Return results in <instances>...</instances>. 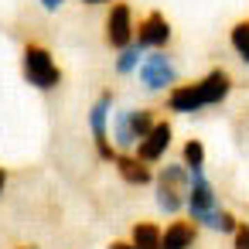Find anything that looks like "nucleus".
I'll return each instance as SVG.
<instances>
[{
    "instance_id": "0eeeda50",
    "label": "nucleus",
    "mask_w": 249,
    "mask_h": 249,
    "mask_svg": "<svg viewBox=\"0 0 249 249\" xmlns=\"http://www.w3.org/2000/svg\"><path fill=\"white\" fill-rule=\"evenodd\" d=\"M167 41H171V24H167V18L164 14H147L143 21H140V28H137V45L147 52H154V48H167Z\"/></svg>"
},
{
    "instance_id": "dca6fc26",
    "label": "nucleus",
    "mask_w": 249,
    "mask_h": 249,
    "mask_svg": "<svg viewBox=\"0 0 249 249\" xmlns=\"http://www.w3.org/2000/svg\"><path fill=\"white\" fill-rule=\"evenodd\" d=\"M201 164H205V147H201L198 140H188V143H184V167H188V171H198Z\"/></svg>"
},
{
    "instance_id": "423d86ee",
    "label": "nucleus",
    "mask_w": 249,
    "mask_h": 249,
    "mask_svg": "<svg viewBox=\"0 0 249 249\" xmlns=\"http://www.w3.org/2000/svg\"><path fill=\"white\" fill-rule=\"evenodd\" d=\"M133 41V21H130V7L126 4H113L109 18H106V45L109 48H126Z\"/></svg>"
},
{
    "instance_id": "f03ea898",
    "label": "nucleus",
    "mask_w": 249,
    "mask_h": 249,
    "mask_svg": "<svg viewBox=\"0 0 249 249\" xmlns=\"http://www.w3.org/2000/svg\"><path fill=\"white\" fill-rule=\"evenodd\" d=\"M188 208H191V218H198V222H205V225H218V201H215V191H212V184L205 181V174H201V167L198 171H191V184H188Z\"/></svg>"
},
{
    "instance_id": "4be33fe9",
    "label": "nucleus",
    "mask_w": 249,
    "mask_h": 249,
    "mask_svg": "<svg viewBox=\"0 0 249 249\" xmlns=\"http://www.w3.org/2000/svg\"><path fill=\"white\" fill-rule=\"evenodd\" d=\"M86 4H109V0H86Z\"/></svg>"
},
{
    "instance_id": "39448f33",
    "label": "nucleus",
    "mask_w": 249,
    "mask_h": 249,
    "mask_svg": "<svg viewBox=\"0 0 249 249\" xmlns=\"http://www.w3.org/2000/svg\"><path fill=\"white\" fill-rule=\"evenodd\" d=\"M109 106H113V92L106 89L99 99H96V106H92V113H89V123H92V137H96V150H99V157L103 160H116V150L109 147V133H106V116H109Z\"/></svg>"
},
{
    "instance_id": "aec40b11",
    "label": "nucleus",
    "mask_w": 249,
    "mask_h": 249,
    "mask_svg": "<svg viewBox=\"0 0 249 249\" xmlns=\"http://www.w3.org/2000/svg\"><path fill=\"white\" fill-rule=\"evenodd\" d=\"M109 249H137V246H133V242H113Z\"/></svg>"
},
{
    "instance_id": "6e6552de",
    "label": "nucleus",
    "mask_w": 249,
    "mask_h": 249,
    "mask_svg": "<svg viewBox=\"0 0 249 249\" xmlns=\"http://www.w3.org/2000/svg\"><path fill=\"white\" fill-rule=\"evenodd\" d=\"M198 86V96H201V106H215V103H222L225 96H229V89H232V79H229V72H222V69H215V72H208L201 82H195Z\"/></svg>"
},
{
    "instance_id": "412c9836",
    "label": "nucleus",
    "mask_w": 249,
    "mask_h": 249,
    "mask_svg": "<svg viewBox=\"0 0 249 249\" xmlns=\"http://www.w3.org/2000/svg\"><path fill=\"white\" fill-rule=\"evenodd\" d=\"M4 184H7V174H4V167H0V191H4Z\"/></svg>"
},
{
    "instance_id": "9b49d317",
    "label": "nucleus",
    "mask_w": 249,
    "mask_h": 249,
    "mask_svg": "<svg viewBox=\"0 0 249 249\" xmlns=\"http://www.w3.org/2000/svg\"><path fill=\"white\" fill-rule=\"evenodd\" d=\"M195 225L191 222H174V225H167V232L160 235V249H188L191 242H195Z\"/></svg>"
},
{
    "instance_id": "f3484780",
    "label": "nucleus",
    "mask_w": 249,
    "mask_h": 249,
    "mask_svg": "<svg viewBox=\"0 0 249 249\" xmlns=\"http://www.w3.org/2000/svg\"><path fill=\"white\" fill-rule=\"evenodd\" d=\"M235 249H249V229L235 225Z\"/></svg>"
},
{
    "instance_id": "1a4fd4ad",
    "label": "nucleus",
    "mask_w": 249,
    "mask_h": 249,
    "mask_svg": "<svg viewBox=\"0 0 249 249\" xmlns=\"http://www.w3.org/2000/svg\"><path fill=\"white\" fill-rule=\"evenodd\" d=\"M167 143H171V123H154L150 133L140 140L137 154H140V160H157V157H164Z\"/></svg>"
},
{
    "instance_id": "2eb2a0df",
    "label": "nucleus",
    "mask_w": 249,
    "mask_h": 249,
    "mask_svg": "<svg viewBox=\"0 0 249 249\" xmlns=\"http://www.w3.org/2000/svg\"><path fill=\"white\" fill-rule=\"evenodd\" d=\"M232 48L239 52L242 62H249V21H242V24L232 28Z\"/></svg>"
},
{
    "instance_id": "f8f14e48",
    "label": "nucleus",
    "mask_w": 249,
    "mask_h": 249,
    "mask_svg": "<svg viewBox=\"0 0 249 249\" xmlns=\"http://www.w3.org/2000/svg\"><path fill=\"white\" fill-rule=\"evenodd\" d=\"M116 167H120L123 181H130V184H147V181H150V167H147V160H133V157H116Z\"/></svg>"
},
{
    "instance_id": "ddd939ff",
    "label": "nucleus",
    "mask_w": 249,
    "mask_h": 249,
    "mask_svg": "<svg viewBox=\"0 0 249 249\" xmlns=\"http://www.w3.org/2000/svg\"><path fill=\"white\" fill-rule=\"evenodd\" d=\"M133 246H137V249H160V229H157L154 222L133 225Z\"/></svg>"
},
{
    "instance_id": "4468645a",
    "label": "nucleus",
    "mask_w": 249,
    "mask_h": 249,
    "mask_svg": "<svg viewBox=\"0 0 249 249\" xmlns=\"http://www.w3.org/2000/svg\"><path fill=\"white\" fill-rule=\"evenodd\" d=\"M140 58H143V48L130 41L126 48H120V58H116V72H120V75H130V72H137Z\"/></svg>"
},
{
    "instance_id": "6ab92c4d",
    "label": "nucleus",
    "mask_w": 249,
    "mask_h": 249,
    "mask_svg": "<svg viewBox=\"0 0 249 249\" xmlns=\"http://www.w3.org/2000/svg\"><path fill=\"white\" fill-rule=\"evenodd\" d=\"M62 4H65V0H41V7H45V11H58Z\"/></svg>"
},
{
    "instance_id": "20e7f679",
    "label": "nucleus",
    "mask_w": 249,
    "mask_h": 249,
    "mask_svg": "<svg viewBox=\"0 0 249 249\" xmlns=\"http://www.w3.org/2000/svg\"><path fill=\"white\" fill-rule=\"evenodd\" d=\"M140 82L147 89H167L171 82H178V65L171 62V55H164V48H154V55L140 58Z\"/></svg>"
},
{
    "instance_id": "f257e3e1",
    "label": "nucleus",
    "mask_w": 249,
    "mask_h": 249,
    "mask_svg": "<svg viewBox=\"0 0 249 249\" xmlns=\"http://www.w3.org/2000/svg\"><path fill=\"white\" fill-rule=\"evenodd\" d=\"M21 65H24V79L35 86V89H55L62 82V69L55 65L52 52L38 41H28L24 52H21Z\"/></svg>"
},
{
    "instance_id": "9d476101",
    "label": "nucleus",
    "mask_w": 249,
    "mask_h": 249,
    "mask_svg": "<svg viewBox=\"0 0 249 249\" xmlns=\"http://www.w3.org/2000/svg\"><path fill=\"white\" fill-rule=\"evenodd\" d=\"M167 106H171L174 113H195V109H201L198 86H195V82H188V86H178V89H171V96H167Z\"/></svg>"
},
{
    "instance_id": "a211bd4d",
    "label": "nucleus",
    "mask_w": 249,
    "mask_h": 249,
    "mask_svg": "<svg viewBox=\"0 0 249 249\" xmlns=\"http://www.w3.org/2000/svg\"><path fill=\"white\" fill-rule=\"evenodd\" d=\"M215 229H222V232H235V218H232L229 212H222V215H218V225H215Z\"/></svg>"
},
{
    "instance_id": "7ed1b4c3",
    "label": "nucleus",
    "mask_w": 249,
    "mask_h": 249,
    "mask_svg": "<svg viewBox=\"0 0 249 249\" xmlns=\"http://www.w3.org/2000/svg\"><path fill=\"white\" fill-rule=\"evenodd\" d=\"M150 126H154V113L150 109H126V113H120L116 116V130H113L116 147H123V150L137 147L150 133Z\"/></svg>"
}]
</instances>
